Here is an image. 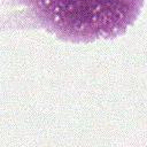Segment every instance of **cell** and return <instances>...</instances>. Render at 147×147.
<instances>
[{
	"mask_svg": "<svg viewBox=\"0 0 147 147\" xmlns=\"http://www.w3.org/2000/svg\"><path fill=\"white\" fill-rule=\"evenodd\" d=\"M23 8L18 18L57 39L86 44L114 39L139 17L145 0H13Z\"/></svg>",
	"mask_w": 147,
	"mask_h": 147,
	"instance_id": "obj_1",
	"label": "cell"
}]
</instances>
